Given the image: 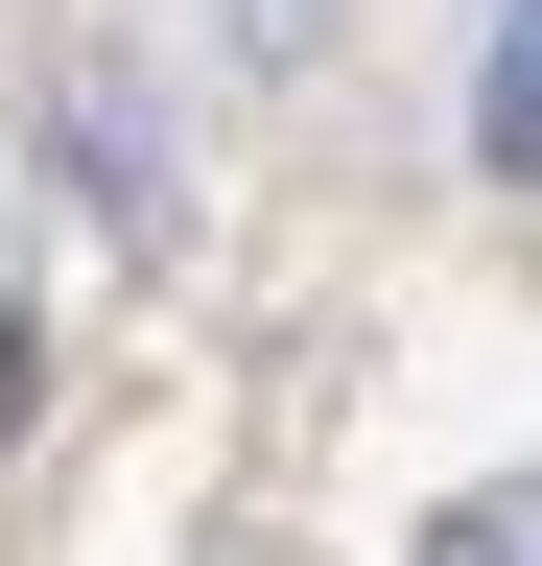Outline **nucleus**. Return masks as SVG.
I'll use <instances>...</instances> for the list:
<instances>
[{"label":"nucleus","instance_id":"2","mask_svg":"<svg viewBox=\"0 0 542 566\" xmlns=\"http://www.w3.org/2000/svg\"><path fill=\"white\" fill-rule=\"evenodd\" d=\"M425 566H542V495H471V520H448Z\"/></svg>","mask_w":542,"mask_h":566},{"label":"nucleus","instance_id":"3","mask_svg":"<svg viewBox=\"0 0 542 566\" xmlns=\"http://www.w3.org/2000/svg\"><path fill=\"white\" fill-rule=\"evenodd\" d=\"M0 401H24V307H0Z\"/></svg>","mask_w":542,"mask_h":566},{"label":"nucleus","instance_id":"1","mask_svg":"<svg viewBox=\"0 0 542 566\" xmlns=\"http://www.w3.org/2000/svg\"><path fill=\"white\" fill-rule=\"evenodd\" d=\"M471 166L542 189V0H496V71H471Z\"/></svg>","mask_w":542,"mask_h":566}]
</instances>
